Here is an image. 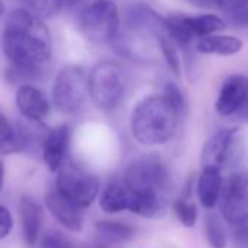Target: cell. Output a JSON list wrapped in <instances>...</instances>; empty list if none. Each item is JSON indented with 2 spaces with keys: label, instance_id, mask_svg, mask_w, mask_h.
<instances>
[{
  "label": "cell",
  "instance_id": "6da1fadb",
  "mask_svg": "<svg viewBox=\"0 0 248 248\" xmlns=\"http://www.w3.org/2000/svg\"><path fill=\"white\" fill-rule=\"evenodd\" d=\"M5 56L18 69L27 73L38 72L51 57L53 40L44 19L27 8L9 12L2 35Z\"/></svg>",
  "mask_w": 248,
  "mask_h": 248
},
{
  "label": "cell",
  "instance_id": "7a4b0ae2",
  "mask_svg": "<svg viewBox=\"0 0 248 248\" xmlns=\"http://www.w3.org/2000/svg\"><path fill=\"white\" fill-rule=\"evenodd\" d=\"M180 115L181 111L165 93L148 95L132 112V135L145 146L164 145L174 138Z\"/></svg>",
  "mask_w": 248,
  "mask_h": 248
},
{
  "label": "cell",
  "instance_id": "3957f363",
  "mask_svg": "<svg viewBox=\"0 0 248 248\" xmlns=\"http://www.w3.org/2000/svg\"><path fill=\"white\" fill-rule=\"evenodd\" d=\"M124 88H126V73L121 64L114 60L98 62L88 76L89 96L93 104L104 111H109L118 105Z\"/></svg>",
  "mask_w": 248,
  "mask_h": 248
},
{
  "label": "cell",
  "instance_id": "277c9868",
  "mask_svg": "<svg viewBox=\"0 0 248 248\" xmlns=\"http://www.w3.org/2000/svg\"><path fill=\"white\" fill-rule=\"evenodd\" d=\"M82 35L93 44H107L118 32L120 16L112 0H91L78 16Z\"/></svg>",
  "mask_w": 248,
  "mask_h": 248
},
{
  "label": "cell",
  "instance_id": "5b68a950",
  "mask_svg": "<svg viewBox=\"0 0 248 248\" xmlns=\"http://www.w3.org/2000/svg\"><path fill=\"white\" fill-rule=\"evenodd\" d=\"M123 184L136 196H165L170 175L165 164L158 156H145L133 161L124 172Z\"/></svg>",
  "mask_w": 248,
  "mask_h": 248
},
{
  "label": "cell",
  "instance_id": "8992f818",
  "mask_svg": "<svg viewBox=\"0 0 248 248\" xmlns=\"http://www.w3.org/2000/svg\"><path fill=\"white\" fill-rule=\"evenodd\" d=\"M88 95V78L82 67L70 64L59 70L51 88V101L60 112L73 114L79 111Z\"/></svg>",
  "mask_w": 248,
  "mask_h": 248
},
{
  "label": "cell",
  "instance_id": "52a82bcc",
  "mask_svg": "<svg viewBox=\"0 0 248 248\" xmlns=\"http://www.w3.org/2000/svg\"><path fill=\"white\" fill-rule=\"evenodd\" d=\"M56 188L72 203L85 209L95 202L99 193V181L78 164L66 161L57 171Z\"/></svg>",
  "mask_w": 248,
  "mask_h": 248
},
{
  "label": "cell",
  "instance_id": "ba28073f",
  "mask_svg": "<svg viewBox=\"0 0 248 248\" xmlns=\"http://www.w3.org/2000/svg\"><path fill=\"white\" fill-rule=\"evenodd\" d=\"M242 154L239 129H222L215 133L203 146L200 162L202 167L228 168L233 167Z\"/></svg>",
  "mask_w": 248,
  "mask_h": 248
},
{
  "label": "cell",
  "instance_id": "9c48e42d",
  "mask_svg": "<svg viewBox=\"0 0 248 248\" xmlns=\"http://www.w3.org/2000/svg\"><path fill=\"white\" fill-rule=\"evenodd\" d=\"M220 212L232 226L248 222V172L235 171L223 183Z\"/></svg>",
  "mask_w": 248,
  "mask_h": 248
},
{
  "label": "cell",
  "instance_id": "30bf717a",
  "mask_svg": "<svg viewBox=\"0 0 248 248\" xmlns=\"http://www.w3.org/2000/svg\"><path fill=\"white\" fill-rule=\"evenodd\" d=\"M247 102L248 78L244 75H232L222 83L215 108L222 117H228L238 112Z\"/></svg>",
  "mask_w": 248,
  "mask_h": 248
},
{
  "label": "cell",
  "instance_id": "8fae6325",
  "mask_svg": "<svg viewBox=\"0 0 248 248\" xmlns=\"http://www.w3.org/2000/svg\"><path fill=\"white\" fill-rule=\"evenodd\" d=\"M72 130L67 124H60L48 130L43 140V161L50 172H57L66 162L70 148Z\"/></svg>",
  "mask_w": 248,
  "mask_h": 248
},
{
  "label": "cell",
  "instance_id": "7c38bea8",
  "mask_svg": "<svg viewBox=\"0 0 248 248\" xmlns=\"http://www.w3.org/2000/svg\"><path fill=\"white\" fill-rule=\"evenodd\" d=\"M15 104L18 111L30 121H44L51 109L50 99L46 92L34 85H21L15 95Z\"/></svg>",
  "mask_w": 248,
  "mask_h": 248
},
{
  "label": "cell",
  "instance_id": "4fadbf2b",
  "mask_svg": "<svg viewBox=\"0 0 248 248\" xmlns=\"http://www.w3.org/2000/svg\"><path fill=\"white\" fill-rule=\"evenodd\" d=\"M46 206L53 217L66 229L80 232L83 228L82 209L66 199L56 187L46 194Z\"/></svg>",
  "mask_w": 248,
  "mask_h": 248
},
{
  "label": "cell",
  "instance_id": "5bb4252c",
  "mask_svg": "<svg viewBox=\"0 0 248 248\" xmlns=\"http://www.w3.org/2000/svg\"><path fill=\"white\" fill-rule=\"evenodd\" d=\"M19 216L22 236L27 245L34 247L40 238L43 225V207L31 196H22L19 200Z\"/></svg>",
  "mask_w": 248,
  "mask_h": 248
},
{
  "label": "cell",
  "instance_id": "9a60e30c",
  "mask_svg": "<svg viewBox=\"0 0 248 248\" xmlns=\"http://www.w3.org/2000/svg\"><path fill=\"white\" fill-rule=\"evenodd\" d=\"M223 178L222 170L213 167H204L197 181V197L204 209H213L222 196Z\"/></svg>",
  "mask_w": 248,
  "mask_h": 248
},
{
  "label": "cell",
  "instance_id": "2e32d148",
  "mask_svg": "<svg viewBox=\"0 0 248 248\" xmlns=\"http://www.w3.org/2000/svg\"><path fill=\"white\" fill-rule=\"evenodd\" d=\"M242 47L244 43L238 37L229 34H217V32L199 38L196 44V50L200 54H206V56L213 54L222 57L238 54L242 50Z\"/></svg>",
  "mask_w": 248,
  "mask_h": 248
},
{
  "label": "cell",
  "instance_id": "e0dca14e",
  "mask_svg": "<svg viewBox=\"0 0 248 248\" xmlns=\"http://www.w3.org/2000/svg\"><path fill=\"white\" fill-rule=\"evenodd\" d=\"M99 206L109 215L129 210V190L123 183H109L99 196Z\"/></svg>",
  "mask_w": 248,
  "mask_h": 248
},
{
  "label": "cell",
  "instance_id": "ac0fdd59",
  "mask_svg": "<svg viewBox=\"0 0 248 248\" xmlns=\"http://www.w3.org/2000/svg\"><path fill=\"white\" fill-rule=\"evenodd\" d=\"M183 22L193 40L210 34H216L225 30V22L219 16L212 14L200 15V16H183Z\"/></svg>",
  "mask_w": 248,
  "mask_h": 248
},
{
  "label": "cell",
  "instance_id": "d6986e66",
  "mask_svg": "<svg viewBox=\"0 0 248 248\" xmlns=\"http://www.w3.org/2000/svg\"><path fill=\"white\" fill-rule=\"evenodd\" d=\"M95 228H96L99 238L109 244L126 242L133 236V232H135L132 226L123 222H115V220H99L96 222Z\"/></svg>",
  "mask_w": 248,
  "mask_h": 248
},
{
  "label": "cell",
  "instance_id": "ffe728a7",
  "mask_svg": "<svg viewBox=\"0 0 248 248\" xmlns=\"http://www.w3.org/2000/svg\"><path fill=\"white\" fill-rule=\"evenodd\" d=\"M155 38L159 44L161 53L168 64V67L171 69V72L177 76L181 75V63H180V57H178V50H177V43L172 40V37L170 35L167 27L161 28L156 34Z\"/></svg>",
  "mask_w": 248,
  "mask_h": 248
},
{
  "label": "cell",
  "instance_id": "44dd1931",
  "mask_svg": "<svg viewBox=\"0 0 248 248\" xmlns=\"http://www.w3.org/2000/svg\"><path fill=\"white\" fill-rule=\"evenodd\" d=\"M204 233L210 248H226L228 238L223 222L213 212H209L204 216Z\"/></svg>",
  "mask_w": 248,
  "mask_h": 248
},
{
  "label": "cell",
  "instance_id": "7402d4cb",
  "mask_svg": "<svg viewBox=\"0 0 248 248\" xmlns=\"http://www.w3.org/2000/svg\"><path fill=\"white\" fill-rule=\"evenodd\" d=\"M24 2L25 8L41 19L56 16L64 5V0H24Z\"/></svg>",
  "mask_w": 248,
  "mask_h": 248
},
{
  "label": "cell",
  "instance_id": "603a6c76",
  "mask_svg": "<svg viewBox=\"0 0 248 248\" xmlns=\"http://www.w3.org/2000/svg\"><path fill=\"white\" fill-rule=\"evenodd\" d=\"M174 213L186 228H193L197 222V207L187 199H180L174 203Z\"/></svg>",
  "mask_w": 248,
  "mask_h": 248
},
{
  "label": "cell",
  "instance_id": "cb8c5ba5",
  "mask_svg": "<svg viewBox=\"0 0 248 248\" xmlns=\"http://www.w3.org/2000/svg\"><path fill=\"white\" fill-rule=\"evenodd\" d=\"M0 145H3L5 148H16V136L14 129L11 127L9 121L6 117L0 112Z\"/></svg>",
  "mask_w": 248,
  "mask_h": 248
},
{
  "label": "cell",
  "instance_id": "d4e9b609",
  "mask_svg": "<svg viewBox=\"0 0 248 248\" xmlns=\"http://www.w3.org/2000/svg\"><path fill=\"white\" fill-rule=\"evenodd\" d=\"M213 5L229 15L239 16L248 8V0H213Z\"/></svg>",
  "mask_w": 248,
  "mask_h": 248
},
{
  "label": "cell",
  "instance_id": "484cf974",
  "mask_svg": "<svg viewBox=\"0 0 248 248\" xmlns=\"http://www.w3.org/2000/svg\"><path fill=\"white\" fill-rule=\"evenodd\" d=\"M41 248H73L70 242L59 232H47L41 239Z\"/></svg>",
  "mask_w": 248,
  "mask_h": 248
},
{
  "label": "cell",
  "instance_id": "4316f807",
  "mask_svg": "<svg viewBox=\"0 0 248 248\" xmlns=\"http://www.w3.org/2000/svg\"><path fill=\"white\" fill-rule=\"evenodd\" d=\"M14 229V217L8 207L0 204V239L6 238Z\"/></svg>",
  "mask_w": 248,
  "mask_h": 248
},
{
  "label": "cell",
  "instance_id": "83f0119b",
  "mask_svg": "<svg viewBox=\"0 0 248 248\" xmlns=\"http://www.w3.org/2000/svg\"><path fill=\"white\" fill-rule=\"evenodd\" d=\"M164 93L177 105V108L183 112L184 111V107H186V102H184V96H183V92L180 91V88L172 83V82H168L165 89H164Z\"/></svg>",
  "mask_w": 248,
  "mask_h": 248
},
{
  "label": "cell",
  "instance_id": "f1b7e54d",
  "mask_svg": "<svg viewBox=\"0 0 248 248\" xmlns=\"http://www.w3.org/2000/svg\"><path fill=\"white\" fill-rule=\"evenodd\" d=\"M235 232H233V238L235 242L239 248H248V222L235 226Z\"/></svg>",
  "mask_w": 248,
  "mask_h": 248
},
{
  "label": "cell",
  "instance_id": "f546056e",
  "mask_svg": "<svg viewBox=\"0 0 248 248\" xmlns=\"http://www.w3.org/2000/svg\"><path fill=\"white\" fill-rule=\"evenodd\" d=\"M186 2H188L196 8H209L213 5V0H186Z\"/></svg>",
  "mask_w": 248,
  "mask_h": 248
},
{
  "label": "cell",
  "instance_id": "4dcf8cb0",
  "mask_svg": "<svg viewBox=\"0 0 248 248\" xmlns=\"http://www.w3.org/2000/svg\"><path fill=\"white\" fill-rule=\"evenodd\" d=\"M5 174H6V171H5V164H3L2 161H0V191H2V188H3Z\"/></svg>",
  "mask_w": 248,
  "mask_h": 248
},
{
  "label": "cell",
  "instance_id": "1f68e13d",
  "mask_svg": "<svg viewBox=\"0 0 248 248\" xmlns=\"http://www.w3.org/2000/svg\"><path fill=\"white\" fill-rule=\"evenodd\" d=\"M236 18H238V19H241L242 22H248V8H247V9H245L239 16H236Z\"/></svg>",
  "mask_w": 248,
  "mask_h": 248
},
{
  "label": "cell",
  "instance_id": "d6a6232c",
  "mask_svg": "<svg viewBox=\"0 0 248 248\" xmlns=\"http://www.w3.org/2000/svg\"><path fill=\"white\" fill-rule=\"evenodd\" d=\"M5 14V0H0V18Z\"/></svg>",
  "mask_w": 248,
  "mask_h": 248
},
{
  "label": "cell",
  "instance_id": "836d02e7",
  "mask_svg": "<svg viewBox=\"0 0 248 248\" xmlns=\"http://www.w3.org/2000/svg\"><path fill=\"white\" fill-rule=\"evenodd\" d=\"M76 2H78V0H64V3H67V5H73Z\"/></svg>",
  "mask_w": 248,
  "mask_h": 248
}]
</instances>
